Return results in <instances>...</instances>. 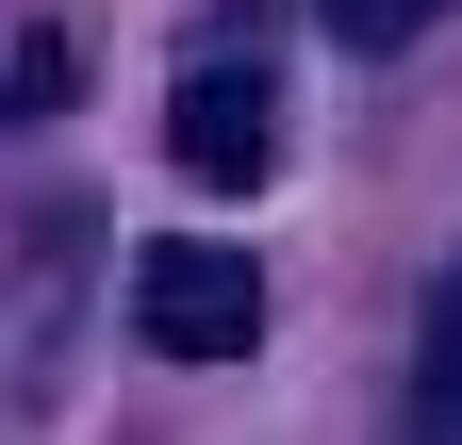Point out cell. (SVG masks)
<instances>
[{
	"mask_svg": "<svg viewBox=\"0 0 462 445\" xmlns=\"http://www.w3.org/2000/svg\"><path fill=\"white\" fill-rule=\"evenodd\" d=\"M133 330H149L165 363H248V347H264V264L215 248V232L149 248V264H133Z\"/></svg>",
	"mask_w": 462,
	"mask_h": 445,
	"instance_id": "obj_1",
	"label": "cell"
},
{
	"mask_svg": "<svg viewBox=\"0 0 462 445\" xmlns=\"http://www.w3.org/2000/svg\"><path fill=\"white\" fill-rule=\"evenodd\" d=\"M165 165H182L199 198H264V182H281V99H264V67H182Z\"/></svg>",
	"mask_w": 462,
	"mask_h": 445,
	"instance_id": "obj_2",
	"label": "cell"
},
{
	"mask_svg": "<svg viewBox=\"0 0 462 445\" xmlns=\"http://www.w3.org/2000/svg\"><path fill=\"white\" fill-rule=\"evenodd\" d=\"M413 413L462 445V264H446V281H430V330H413Z\"/></svg>",
	"mask_w": 462,
	"mask_h": 445,
	"instance_id": "obj_4",
	"label": "cell"
},
{
	"mask_svg": "<svg viewBox=\"0 0 462 445\" xmlns=\"http://www.w3.org/2000/svg\"><path fill=\"white\" fill-rule=\"evenodd\" d=\"M67 83H83V17H33L17 50H0V132H50Z\"/></svg>",
	"mask_w": 462,
	"mask_h": 445,
	"instance_id": "obj_3",
	"label": "cell"
},
{
	"mask_svg": "<svg viewBox=\"0 0 462 445\" xmlns=\"http://www.w3.org/2000/svg\"><path fill=\"white\" fill-rule=\"evenodd\" d=\"M314 17H330V33H346V50H413V33H430V17H446V0H314Z\"/></svg>",
	"mask_w": 462,
	"mask_h": 445,
	"instance_id": "obj_5",
	"label": "cell"
}]
</instances>
